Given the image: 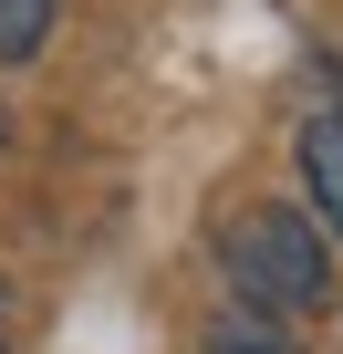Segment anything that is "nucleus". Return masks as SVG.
I'll use <instances>...</instances> for the list:
<instances>
[{"instance_id":"4","label":"nucleus","mask_w":343,"mask_h":354,"mask_svg":"<svg viewBox=\"0 0 343 354\" xmlns=\"http://www.w3.org/2000/svg\"><path fill=\"white\" fill-rule=\"evenodd\" d=\"M52 0H0V63H42V42H52Z\"/></svg>"},{"instance_id":"3","label":"nucleus","mask_w":343,"mask_h":354,"mask_svg":"<svg viewBox=\"0 0 343 354\" xmlns=\"http://www.w3.org/2000/svg\"><path fill=\"white\" fill-rule=\"evenodd\" d=\"M198 354H291V323H281V313H260V302H229V313H208Z\"/></svg>"},{"instance_id":"1","label":"nucleus","mask_w":343,"mask_h":354,"mask_svg":"<svg viewBox=\"0 0 343 354\" xmlns=\"http://www.w3.org/2000/svg\"><path fill=\"white\" fill-rule=\"evenodd\" d=\"M219 271H229V292H239V302H260V313H281V323H302V313H322V302H333L322 219H312V209H291V198L239 209V219L219 230Z\"/></svg>"},{"instance_id":"5","label":"nucleus","mask_w":343,"mask_h":354,"mask_svg":"<svg viewBox=\"0 0 343 354\" xmlns=\"http://www.w3.org/2000/svg\"><path fill=\"white\" fill-rule=\"evenodd\" d=\"M0 344H11V302H0Z\"/></svg>"},{"instance_id":"2","label":"nucleus","mask_w":343,"mask_h":354,"mask_svg":"<svg viewBox=\"0 0 343 354\" xmlns=\"http://www.w3.org/2000/svg\"><path fill=\"white\" fill-rule=\"evenodd\" d=\"M302 198H312V219L343 240V104L302 115Z\"/></svg>"},{"instance_id":"6","label":"nucleus","mask_w":343,"mask_h":354,"mask_svg":"<svg viewBox=\"0 0 343 354\" xmlns=\"http://www.w3.org/2000/svg\"><path fill=\"white\" fill-rule=\"evenodd\" d=\"M0 136H11V115H0Z\"/></svg>"}]
</instances>
